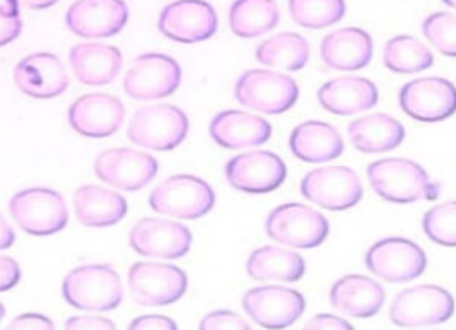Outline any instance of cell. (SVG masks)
Here are the masks:
<instances>
[{"label": "cell", "instance_id": "1", "mask_svg": "<svg viewBox=\"0 0 456 330\" xmlns=\"http://www.w3.org/2000/svg\"><path fill=\"white\" fill-rule=\"evenodd\" d=\"M367 178L374 193L392 203L433 202L440 194V184L431 182L419 162L404 157H387L370 162Z\"/></svg>", "mask_w": 456, "mask_h": 330}, {"label": "cell", "instance_id": "2", "mask_svg": "<svg viewBox=\"0 0 456 330\" xmlns=\"http://www.w3.org/2000/svg\"><path fill=\"white\" fill-rule=\"evenodd\" d=\"M62 296L75 309L112 310L123 300L118 271L109 264H86L71 269L62 280Z\"/></svg>", "mask_w": 456, "mask_h": 330}, {"label": "cell", "instance_id": "3", "mask_svg": "<svg viewBox=\"0 0 456 330\" xmlns=\"http://www.w3.org/2000/svg\"><path fill=\"white\" fill-rule=\"evenodd\" d=\"M454 314L452 294L433 284L408 287L395 294L388 316L401 328H428L445 323Z\"/></svg>", "mask_w": 456, "mask_h": 330}, {"label": "cell", "instance_id": "4", "mask_svg": "<svg viewBox=\"0 0 456 330\" xmlns=\"http://www.w3.org/2000/svg\"><path fill=\"white\" fill-rule=\"evenodd\" d=\"M265 232L278 244L310 250L324 243L330 223L310 205L281 203L267 214Z\"/></svg>", "mask_w": 456, "mask_h": 330}, {"label": "cell", "instance_id": "5", "mask_svg": "<svg viewBox=\"0 0 456 330\" xmlns=\"http://www.w3.org/2000/svg\"><path fill=\"white\" fill-rule=\"evenodd\" d=\"M233 95L240 105L264 114H281L292 109L299 96L296 80L274 70H248L233 87Z\"/></svg>", "mask_w": 456, "mask_h": 330}, {"label": "cell", "instance_id": "6", "mask_svg": "<svg viewBox=\"0 0 456 330\" xmlns=\"http://www.w3.org/2000/svg\"><path fill=\"white\" fill-rule=\"evenodd\" d=\"M150 207L164 216L178 219H198L212 210L214 189L200 177L173 175L162 180L148 198Z\"/></svg>", "mask_w": 456, "mask_h": 330}, {"label": "cell", "instance_id": "7", "mask_svg": "<svg viewBox=\"0 0 456 330\" xmlns=\"http://www.w3.org/2000/svg\"><path fill=\"white\" fill-rule=\"evenodd\" d=\"M189 132L187 114L171 103L141 107L130 120L128 139L137 146L167 152L176 148Z\"/></svg>", "mask_w": 456, "mask_h": 330}, {"label": "cell", "instance_id": "8", "mask_svg": "<svg viewBox=\"0 0 456 330\" xmlns=\"http://www.w3.org/2000/svg\"><path fill=\"white\" fill-rule=\"evenodd\" d=\"M301 194L326 209V210H347L363 196V187L358 173L349 166H321L308 171L299 184Z\"/></svg>", "mask_w": 456, "mask_h": 330}, {"label": "cell", "instance_id": "9", "mask_svg": "<svg viewBox=\"0 0 456 330\" xmlns=\"http://www.w3.org/2000/svg\"><path fill=\"white\" fill-rule=\"evenodd\" d=\"M12 219L30 235H52L68 223L64 198L48 187H30L16 193L9 202Z\"/></svg>", "mask_w": 456, "mask_h": 330}, {"label": "cell", "instance_id": "10", "mask_svg": "<svg viewBox=\"0 0 456 330\" xmlns=\"http://www.w3.org/2000/svg\"><path fill=\"white\" fill-rule=\"evenodd\" d=\"M401 111L411 120L436 123L456 112V86L444 77H420L399 89Z\"/></svg>", "mask_w": 456, "mask_h": 330}, {"label": "cell", "instance_id": "11", "mask_svg": "<svg viewBox=\"0 0 456 330\" xmlns=\"http://www.w3.org/2000/svg\"><path fill=\"white\" fill-rule=\"evenodd\" d=\"M128 289L139 305H171L185 294L187 275L166 262H135L128 269Z\"/></svg>", "mask_w": 456, "mask_h": 330}, {"label": "cell", "instance_id": "12", "mask_svg": "<svg viewBox=\"0 0 456 330\" xmlns=\"http://www.w3.org/2000/svg\"><path fill=\"white\" fill-rule=\"evenodd\" d=\"M428 259L424 250L406 237H385L365 253L367 269L387 282H408L420 276Z\"/></svg>", "mask_w": 456, "mask_h": 330}, {"label": "cell", "instance_id": "13", "mask_svg": "<svg viewBox=\"0 0 456 330\" xmlns=\"http://www.w3.org/2000/svg\"><path fill=\"white\" fill-rule=\"evenodd\" d=\"M305 296L283 285H260L244 293L242 309L262 328H287L305 312Z\"/></svg>", "mask_w": 456, "mask_h": 330}, {"label": "cell", "instance_id": "14", "mask_svg": "<svg viewBox=\"0 0 456 330\" xmlns=\"http://www.w3.org/2000/svg\"><path fill=\"white\" fill-rule=\"evenodd\" d=\"M230 186L248 194H265L278 189L285 177L283 159L269 150H249L232 157L224 166Z\"/></svg>", "mask_w": 456, "mask_h": 330}, {"label": "cell", "instance_id": "15", "mask_svg": "<svg viewBox=\"0 0 456 330\" xmlns=\"http://www.w3.org/2000/svg\"><path fill=\"white\" fill-rule=\"evenodd\" d=\"M182 82L180 64L166 54L139 55L123 80V89L135 100H157L173 95Z\"/></svg>", "mask_w": 456, "mask_h": 330}, {"label": "cell", "instance_id": "16", "mask_svg": "<svg viewBox=\"0 0 456 330\" xmlns=\"http://www.w3.org/2000/svg\"><path fill=\"white\" fill-rule=\"evenodd\" d=\"M159 30L176 43H200L217 30V12L207 0H175L159 16Z\"/></svg>", "mask_w": 456, "mask_h": 330}, {"label": "cell", "instance_id": "17", "mask_svg": "<svg viewBox=\"0 0 456 330\" xmlns=\"http://www.w3.org/2000/svg\"><path fill=\"white\" fill-rule=\"evenodd\" d=\"M128 243L135 253L144 257L180 259L191 250L192 234L173 219L142 218L132 227Z\"/></svg>", "mask_w": 456, "mask_h": 330}, {"label": "cell", "instance_id": "18", "mask_svg": "<svg viewBox=\"0 0 456 330\" xmlns=\"http://www.w3.org/2000/svg\"><path fill=\"white\" fill-rule=\"evenodd\" d=\"M157 171V159L134 148L105 150L94 161L96 177L123 191H137L144 187L153 180Z\"/></svg>", "mask_w": 456, "mask_h": 330}, {"label": "cell", "instance_id": "19", "mask_svg": "<svg viewBox=\"0 0 456 330\" xmlns=\"http://www.w3.org/2000/svg\"><path fill=\"white\" fill-rule=\"evenodd\" d=\"M64 20L78 37H110L126 25L128 7L123 0H77Z\"/></svg>", "mask_w": 456, "mask_h": 330}, {"label": "cell", "instance_id": "20", "mask_svg": "<svg viewBox=\"0 0 456 330\" xmlns=\"http://www.w3.org/2000/svg\"><path fill=\"white\" fill-rule=\"evenodd\" d=\"M125 118L119 98L107 93H91L77 98L68 109L71 128L86 137H107L114 134Z\"/></svg>", "mask_w": 456, "mask_h": 330}, {"label": "cell", "instance_id": "21", "mask_svg": "<svg viewBox=\"0 0 456 330\" xmlns=\"http://www.w3.org/2000/svg\"><path fill=\"white\" fill-rule=\"evenodd\" d=\"M12 78L21 93L43 100L62 95L69 82L61 59L48 52L23 57L12 71Z\"/></svg>", "mask_w": 456, "mask_h": 330}, {"label": "cell", "instance_id": "22", "mask_svg": "<svg viewBox=\"0 0 456 330\" xmlns=\"http://www.w3.org/2000/svg\"><path fill=\"white\" fill-rule=\"evenodd\" d=\"M210 137L221 148H253L269 141L273 127L267 120L246 112V111H221L217 112L208 127Z\"/></svg>", "mask_w": 456, "mask_h": 330}, {"label": "cell", "instance_id": "23", "mask_svg": "<svg viewBox=\"0 0 456 330\" xmlns=\"http://www.w3.org/2000/svg\"><path fill=\"white\" fill-rule=\"evenodd\" d=\"M372 37L360 27H344L326 34L321 41V57L326 66L340 71H356L372 59Z\"/></svg>", "mask_w": 456, "mask_h": 330}, {"label": "cell", "instance_id": "24", "mask_svg": "<svg viewBox=\"0 0 456 330\" xmlns=\"http://www.w3.org/2000/svg\"><path fill=\"white\" fill-rule=\"evenodd\" d=\"M317 100L324 111L349 116L374 107L379 91L372 80L363 77H335L317 89Z\"/></svg>", "mask_w": 456, "mask_h": 330}, {"label": "cell", "instance_id": "25", "mask_svg": "<svg viewBox=\"0 0 456 330\" xmlns=\"http://www.w3.org/2000/svg\"><path fill=\"white\" fill-rule=\"evenodd\" d=\"M289 148L296 159L317 164L340 157L344 141L333 125L319 120H306L292 128Z\"/></svg>", "mask_w": 456, "mask_h": 330}, {"label": "cell", "instance_id": "26", "mask_svg": "<svg viewBox=\"0 0 456 330\" xmlns=\"http://www.w3.org/2000/svg\"><path fill=\"white\" fill-rule=\"evenodd\" d=\"M330 303L346 316L370 318L383 307L385 291L370 276L344 275L331 285Z\"/></svg>", "mask_w": 456, "mask_h": 330}, {"label": "cell", "instance_id": "27", "mask_svg": "<svg viewBox=\"0 0 456 330\" xmlns=\"http://www.w3.org/2000/svg\"><path fill=\"white\" fill-rule=\"evenodd\" d=\"M69 64L75 77L87 86H103L121 70V52L112 45L80 43L69 50Z\"/></svg>", "mask_w": 456, "mask_h": 330}, {"label": "cell", "instance_id": "28", "mask_svg": "<svg viewBox=\"0 0 456 330\" xmlns=\"http://www.w3.org/2000/svg\"><path fill=\"white\" fill-rule=\"evenodd\" d=\"M351 144L363 153H381L397 148L406 136L399 120L385 112H374L353 120L347 125Z\"/></svg>", "mask_w": 456, "mask_h": 330}, {"label": "cell", "instance_id": "29", "mask_svg": "<svg viewBox=\"0 0 456 330\" xmlns=\"http://www.w3.org/2000/svg\"><path fill=\"white\" fill-rule=\"evenodd\" d=\"M73 209L77 219L86 227H110L126 216L128 205L119 193L87 184L75 191Z\"/></svg>", "mask_w": 456, "mask_h": 330}, {"label": "cell", "instance_id": "30", "mask_svg": "<svg viewBox=\"0 0 456 330\" xmlns=\"http://www.w3.org/2000/svg\"><path fill=\"white\" fill-rule=\"evenodd\" d=\"M305 271V259L297 252L280 246H260L246 260V273L260 282H297Z\"/></svg>", "mask_w": 456, "mask_h": 330}, {"label": "cell", "instance_id": "31", "mask_svg": "<svg viewBox=\"0 0 456 330\" xmlns=\"http://www.w3.org/2000/svg\"><path fill=\"white\" fill-rule=\"evenodd\" d=\"M280 21L274 0H235L228 11V23L235 36L249 39L273 30Z\"/></svg>", "mask_w": 456, "mask_h": 330}, {"label": "cell", "instance_id": "32", "mask_svg": "<svg viewBox=\"0 0 456 330\" xmlns=\"http://www.w3.org/2000/svg\"><path fill=\"white\" fill-rule=\"evenodd\" d=\"M255 57L264 66L297 71L303 70L308 62L310 45L301 34L280 32L264 39L256 46Z\"/></svg>", "mask_w": 456, "mask_h": 330}, {"label": "cell", "instance_id": "33", "mask_svg": "<svg viewBox=\"0 0 456 330\" xmlns=\"http://www.w3.org/2000/svg\"><path fill=\"white\" fill-rule=\"evenodd\" d=\"M433 61V52L410 34L390 37L383 48V64L394 73H419L431 68Z\"/></svg>", "mask_w": 456, "mask_h": 330}, {"label": "cell", "instance_id": "34", "mask_svg": "<svg viewBox=\"0 0 456 330\" xmlns=\"http://www.w3.org/2000/svg\"><path fill=\"white\" fill-rule=\"evenodd\" d=\"M292 20L305 29H324L346 14L344 0H287Z\"/></svg>", "mask_w": 456, "mask_h": 330}, {"label": "cell", "instance_id": "35", "mask_svg": "<svg viewBox=\"0 0 456 330\" xmlns=\"http://www.w3.org/2000/svg\"><path fill=\"white\" fill-rule=\"evenodd\" d=\"M422 230L429 241L456 248V200L431 207L422 218Z\"/></svg>", "mask_w": 456, "mask_h": 330}, {"label": "cell", "instance_id": "36", "mask_svg": "<svg viewBox=\"0 0 456 330\" xmlns=\"http://www.w3.org/2000/svg\"><path fill=\"white\" fill-rule=\"evenodd\" d=\"M424 37L444 55L456 57V14L438 11L422 23Z\"/></svg>", "mask_w": 456, "mask_h": 330}, {"label": "cell", "instance_id": "37", "mask_svg": "<svg viewBox=\"0 0 456 330\" xmlns=\"http://www.w3.org/2000/svg\"><path fill=\"white\" fill-rule=\"evenodd\" d=\"M21 32V16L20 4L16 0H7L5 5H0V46L14 41Z\"/></svg>", "mask_w": 456, "mask_h": 330}, {"label": "cell", "instance_id": "38", "mask_svg": "<svg viewBox=\"0 0 456 330\" xmlns=\"http://www.w3.org/2000/svg\"><path fill=\"white\" fill-rule=\"evenodd\" d=\"M201 330H248L249 325L232 310H212L200 321Z\"/></svg>", "mask_w": 456, "mask_h": 330}, {"label": "cell", "instance_id": "39", "mask_svg": "<svg viewBox=\"0 0 456 330\" xmlns=\"http://www.w3.org/2000/svg\"><path fill=\"white\" fill-rule=\"evenodd\" d=\"M305 328H308V330H351L353 325L340 316L322 312V314L312 316L305 323Z\"/></svg>", "mask_w": 456, "mask_h": 330}, {"label": "cell", "instance_id": "40", "mask_svg": "<svg viewBox=\"0 0 456 330\" xmlns=\"http://www.w3.org/2000/svg\"><path fill=\"white\" fill-rule=\"evenodd\" d=\"M132 330H175L176 323L162 314L139 316L130 323Z\"/></svg>", "mask_w": 456, "mask_h": 330}, {"label": "cell", "instance_id": "41", "mask_svg": "<svg viewBox=\"0 0 456 330\" xmlns=\"http://www.w3.org/2000/svg\"><path fill=\"white\" fill-rule=\"evenodd\" d=\"M21 276V269L12 257L0 255V293L12 289Z\"/></svg>", "mask_w": 456, "mask_h": 330}, {"label": "cell", "instance_id": "42", "mask_svg": "<svg viewBox=\"0 0 456 330\" xmlns=\"http://www.w3.org/2000/svg\"><path fill=\"white\" fill-rule=\"evenodd\" d=\"M64 326L71 328V330H112V328H116L112 321H109L107 318H100V316H75V318H69Z\"/></svg>", "mask_w": 456, "mask_h": 330}, {"label": "cell", "instance_id": "43", "mask_svg": "<svg viewBox=\"0 0 456 330\" xmlns=\"http://www.w3.org/2000/svg\"><path fill=\"white\" fill-rule=\"evenodd\" d=\"M9 328H14V330H52L53 323L43 314L27 312V314H20L9 325Z\"/></svg>", "mask_w": 456, "mask_h": 330}, {"label": "cell", "instance_id": "44", "mask_svg": "<svg viewBox=\"0 0 456 330\" xmlns=\"http://www.w3.org/2000/svg\"><path fill=\"white\" fill-rule=\"evenodd\" d=\"M16 241V234L12 230V227L9 225V221L0 214V250L11 248Z\"/></svg>", "mask_w": 456, "mask_h": 330}, {"label": "cell", "instance_id": "45", "mask_svg": "<svg viewBox=\"0 0 456 330\" xmlns=\"http://www.w3.org/2000/svg\"><path fill=\"white\" fill-rule=\"evenodd\" d=\"M20 5H23V7H27V9H36V11H39V9H48V7H52V5H55L59 0H16Z\"/></svg>", "mask_w": 456, "mask_h": 330}, {"label": "cell", "instance_id": "46", "mask_svg": "<svg viewBox=\"0 0 456 330\" xmlns=\"http://www.w3.org/2000/svg\"><path fill=\"white\" fill-rule=\"evenodd\" d=\"M445 5H449V7H452V9H456V0H442Z\"/></svg>", "mask_w": 456, "mask_h": 330}, {"label": "cell", "instance_id": "47", "mask_svg": "<svg viewBox=\"0 0 456 330\" xmlns=\"http://www.w3.org/2000/svg\"><path fill=\"white\" fill-rule=\"evenodd\" d=\"M4 316H5V307L0 303V323H2V319H4Z\"/></svg>", "mask_w": 456, "mask_h": 330}]
</instances>
